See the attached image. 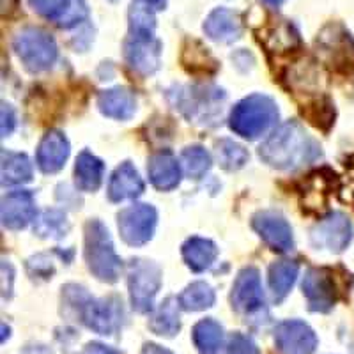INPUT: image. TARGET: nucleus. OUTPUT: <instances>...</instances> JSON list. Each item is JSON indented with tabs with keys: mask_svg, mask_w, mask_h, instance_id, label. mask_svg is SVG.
<instances>
[{
	"mask_svg": "<svg viewBox=\"0 0 354 354\" xmlns=\"http://www.w3.org/2000/svg\"><path fill=\"white\" fill-rule=\"evenodd\" d=\"M264 163L278 170H294L321 156V147L299 122L282 124L259 149Z\"/></svg>",
	"mask_w": 354,
	"mask_h": 354,
	"instance_id": "1",
	"label": "nucleus"
},
{
	"mask_svg": "<svg viewBox=\"0 0 354 354\" xmlns=\"http://www.w3.org/2000/svg\"><path fill=\"white\" fill-rule=\"evenodd\" d=\"M85 262L101 282L115 283L121 277V259L117 257L109 230L100 220H88L85 225Z\"/></svg>",
	"mask_w": 354,
	"mask_h": 354,
	"instance_id": "2",
	"label": "nucleus"
},
{
	"mask_svg": "<svg viewBox=\"0 0 354 354\" xmlns=\"http://www.w3.org/2000/svg\"><path fill=\"white\" fill-rule=\"evenodd\" d=\"M62 298L66 305L73 306L80 321L88 330L100 335H113L119 326V308L112 299H94L78 286H66Z\"/></svg>",
	"mask_w": 354,
	"mask_h": 354,
	"instance_id": "3",
	"label": "nucleus"
},
{
	"mask_svg": "<svg viewBox=\"0 0 354 354\" xmlns=\"http://www.w3.org/2000/svg\"><path fill=\"white\" fill-rule=\"evenodd\" d=\"M278 121V106L271 97L254 94L234 106L230 113V129L239 137L255 140L262 137Z\"/></svg>",
	"mask_w": 354,
	"mask_h": 354,
	"instance_id": "4",
	"label": "nucleus"
},
{
	"mask_svg": "<svg viewBox=\"0 0 354 354\" xmlns=\"http://www.w3.org/2000/svg\"><path fill=\"white\" fill-rule=\"evenodd\" d=\"M12 48L21 64L30 73H43L52 68L59 55L53 36L39 27H25L12 39Z\"/></svg>",
	"mask_w": 354,
	"mask_h": 354,
	"instance_id": "5",
	"label": "nucleus"
},
{
	"mask_svg": "<svg viewBox=\"0 0 354 354\" xmlns=\"http://www.w3.org/2000/svg\"><path fill=\"white\" fill-rule=\"evenodd\" d=\"M317 50L322 61L338 75H354V39L342 24H328L317 34Z\"/></svg>",
	"mask_w": 354,
	"mask_h": 354,
	"instance_id": "6",
	"label": "nucleus"
},
{
	"mask_svg": "<svg viewBox=\"0 0 354 354\" xmlns=\"http://www.w3.org/2000/svg\"><path fill=\"white\" fill-rule=\"evenodd\" d=\"M225 94L218 87L211 85H195V87H186L185 91L177 94L176 109L181 110L189 122L194 121L197 124H209L216 122L218 115H221V105H223Z\"/></svg>",
	"mask_w": 354,
	"mask_h": 354,
	"instance_id": "7",
	"label": "nucleus"
},
{
	"mask_svg": "<svg viewBox=\"0 0 354 354\" xmlns=\"http://www.w3.org/2000/svg\"><path fill=\"white\" fill-rule=\"evenodd\" d=\"M128 287L133 308L140 314L151 312L161 287L160 266L147 259H133L128 266Z\"/></svg>",
	"mask_w": 354,
	"mask_h": 354,
	"instance_id": "8",
	"label": "nucleus"
},
{
	"mask_svg": "<svg viewBox=\"0 0 354 354\" xmlns=\"http://www.w3.org/2000/svg\"><path fill=\"white\" fill-rule=\"evenodd\" d=\"M158 213L149 204H135L117 214V227L121 238L129 246H142L153 239Z\"/></svg>",
	"mask_w": 354,
	"mask_h": 354,
	"instance_id": "9",
	"label": "nucleus"
},
{
	"mask_svg": "<svg viewBox=\"0 0 354 354\" xmlns=\"http://www.w3.org/2000/svg\"><path fill=\"white\" fill-rule=\"evenodd\" d=\"M312 245L317 250H328L331 254H340L353 239V223L342 213H331L322 218L310 234Z\"/></svg>",
	"mask_w": 354,
	"mask_h": 354,
	"instance_id": "10",
	"label": "nucleus"
},
{
	"mask_svg": "<svg viewBox=\"0 0 354 354\" xmlns=\"http://www.w3.org/2000/svg\"><path fill=\"white\" fill-rule=\"evenodd\" d=\"M161 43L154 36H131L124 41V61L129 69L147 77L158 71Z\"/></svg>",
	"mask_w": 354,
	"mask_h": 354,
	"instance_id": "11",
	"label": "nucleus"
},
{
	"mask_svg": "<svg viewBox=\"0 0 354 354\" xmlns=\"http://www.w3.org/2000/svg\"><path fill=\"white\" fill-rule=\"evenodd\" d=\"M274 346L280 354H314L317 337L303 321H283L274 330Z\"/></svg>",
	"mask_w": 354,
	"mask_h": 354,
	"instance_id": "12",
	"label": "nucleus"
},
{
	"mask_svg": "<svg viewBox=\"0 0 354 354\" xmlns=\"http://www.w3.org/2000/svg\"><path fill=\"white\" fill-rule=\"evenodd\" d=\"M303 294L312 312L326 314L337 303V287L326 270H308L303 277Z\"/></svg>",
	"mask_w": 354,
	"mask_h": 354,
	"instance_id": "13",
	"label": "nucleus"
},
{
	"mask_svg": "<svg viewBox=\"0 0 354 354\" xmlns=\"http://www.w3.org/2000/svg\"><path fill=\"white\" fill-rule=\"evenodd\" d=\"M232 308L239 314H254L264 305L261 273L255 268H245L239 271L230 294Z\"/></svg>",
	"mask_w": 354,
	"mask_h": 354,
	"instance_id": "14",
	"label": "nucleus"
},
{
	"mask_svg": "<svg viewBox=\"0 0 354 354\" xmlns=\"http://www.w3.org/2000/svg\"><path fill=\"white\" fill-rule=\"evenodd\" d=\"M252 227L264 239L266 245L271 246L274 252H289L292 248V229L280 214L270 213V211L255 214Z\"/></svg>",
	"mask_w": 354,
	"mask_h": 354,
	"instance_id": "15",
	"label": "nucleus"
},
{
	"mask_svg": "<svg viewBox=\"0 0 354 354\" xmlns=\"http://www.w3.org/2000/svg\"><path fill=\"white\" fill-rule=\"evenodd\" d=\"M2 223L6 229L20 230L36 218V202L30 192H11L2 201Z\"/></svg>",
	"mask_w": 354,
	"mask_h": 354,
	"instance_id": "16",
	"label": "nucleus"
},
{
	"mask_svg": "<svg viewBox=\"0 0 354 354\" xmlns=\"http://www.w3.org/2000/svg\"><path fill=\"white\" fill-rule=\"evenodd\" d=\"M204 32L216 43H234L243 34V20L239 12L227 8H216L204 21Z\"/></svg>",
	"mask_w": 354,
	"mask_h": 354,
	"instance_id": "17",
	"label": "nucleus"
},
{
	"mask_svg": "<svg viewBox=\"0 0 354 354\" xmlns=\"http://www.w3.org/2000/svg\"><path fill=\"white\" fill-rule=\"evenodd\" d=\"M69 156L68 138L57 129H50L37 147V167L44 174H55L66 165Z\"/></svg>",
	"mask_w": 354,
	"mask_h": 354,
	"instance_id": "18",
	"label": "nucleus"
},
{
	"mask_svg": "<svg viewBox=\"0 0 354 354\" xmlns=\"http://www.w3.org/2000/svg\"><path fill=\"white\" fill-rule=\"evenodd\" d=\"M147 174L154 188L161 192H170L181 183V165L169 151H160L149 158Z\"/></svg>",
	"mask_w": 354,
	"mask_h": 354,
	"instance_id": "19",
	"label": "nucleus"
},
{
	"mask_svg": "<svg viewBox=\"0 0 354 354\" xmlns=\"http://www.w3.org/2000/svg\"><path fill=\"white\" fill-rule=\"evenodd\" d=\"M144 194V181L138 176L137 169L124 161L117 167L115 172L112 174L109 183V198L112 202H124L137 198L138 195Z\"/></svg>",
	"mask_w": 354,
	"mask_h": 354,
	"instance_id": "20",
	"label": "nucleus"
},
{
	"mask_svg": "<svg viewBox=\"0 0 354 354\" xmlns=\"http://www.w3.org/2000/svg\"><path fill=\"white\" fill-rule=\"evenodd\" d=\"M97 109L110 119L128 121L137 112V97L126 87L109 88L97 96Z\"/></svg>",
	"mask_w": 354,
	"mask_h": 354,
	"instance_id": "21",
	"label": "nucleus"
},
{
	"mask_svg": "<svg viewBox=\"0 0 354 354\" xmlns=\"http://www.w3.org/2000/svg\"><path fill=\"white\" fill-rule=\"evenodd\" d=\"M261 43L274 53H286L301 46V37L292 24L287 20H277L262 30Z\"/></svg>",
	"mask_w": 354,
	"mask_h": 354,
	"instance_id": "22",
	"label": "nucleus"
},
{
	"mask_svg": "<svg viewBox=\"0 0 354 354\" xmlns=\"http://www.w3.org/2000/svg\"><path fill=\"white\" fill-rule=\"evenodd\" d=\"M218 257V248L213 241L204 238H189L183 245V259L186 266L195 273L209 270L214 259Z\"/></svg>",
	"mask_w": 354,
	"mask_h": 354,
	"instance_id": "23",
	"label": "nucleus"
},
{
	"mask_svg": "<svg viewBox=\"0 0 354 354\" xmlns=\"http://www.w3.org/2000/svg\"><path fill=\"white\" fill-rule=\"evenodd\" d=\"M103 172H105L103 161L88 151H84L78 156L77 165H75L77 188L82 192H96L103 183Z\"/></svg>",
	"mask_w": 354,
	"mask_h": 354,
	"instance_id": "24",
	"label": "nucleus"
},
{
	"mask_svg": "<svg viewBox=\"0 0 354 354\" xmlns=\"http://www.w3.org/2000/svg\"><path fill=\"white\" fill-rule=\"evenodd\" d=\"M299 273V266L296 261H278L270 268V289L273 292L274 301H282L292 289Z\"/></svg>",
	"mask_w": 354,
	"mask_h": 354,
	"instance_id": "25",
	"label": "nucleus"
},
{
	"mask_svg": "<svg viewBox=\"0 0 354 354\" xmlns=\"http://www.w3.org/2000/svg\"><path fill=\"white\" fill-rule=\"evenodd\" d=\"M32 179V163L21 153L2 154V185L17 186Z\"/></svg>",
	"mask_w": 354,
	"mask_h": 354,
	"instance_id": "26",
	"label": "nucleus"
},
{
	"mask_svg": "<svg viewBox=\"0 0 354 354\" xmlns=\"http://www.w3.org/2000/svg\"><path fill=\"white\" fill-rule=\"evenodd\" d=\"M194 344L201 354H218L223 344V328L213 319H204L194 328Z\"/></svg>",
	"mask_w": 354,
	"mask_h": 354,
	"instance_id": "27",
	"label": "nucleus"
},
{
	"mask_svg": "<svg viewBox=\"0 0 354 354\" xmlns=\"http://www.w3.org/2000/svg\"><path fill=\"white\" fill-rule=\"evenodd\" d=\"M149 328L153 333L161 337H174L181 330V321H179V306L174 298H167L161 303L156 314L153 315L149 322Z\"/></svg>",
	"mask_w": 354,
	"mask_h": 354,
	"instance_id": "28",
	"label": "nucleus"
},
{
	"mask_svg": "<svg viewBox=\"0 0 354 354\" xmlns=\"http://www.w3.org/2000/svg\"><path fill=\"white\" fill-rule=\"evenodd\" d=\"M214 290L209 283L194 282L189 283L179 296V306L188 312H201L214 305Z\"/></svg>",
	"mask_w": 354,
	"mask_h": 354,
	"instance_id": "29",
	"label": "nucleus"
},
{
	"mask_svg": "<svg viewBox=\"0 0 354 354\" xmlns=\"http://www.w3.org/2000/svg\"><path fill=\"white\" fill-rule=\"evenodd\" d=\"M185 52H183V62L186 69L192 73H213L216 71V61L213 59L207 48H204L198 41H186Z\"/></svg>",
	"mask_w": 354,
	"mask_h": 354,
	"instance_id": "30",
	"label": "nucleus"
},
{
	"mask_svg": "<svg viewBox=\"0 0 354 354\" xmlns=\"http://www.w3.org/2000/svg\"><path fill=\"white\" fill-rule=\"evenodd\" d=\"M216 158L221 169L230 172L243 169L248 163V153L245 147L229 138H221L220 142H216Z\"/></svg>",
	"mask_w": 354,
	"mask_h": 354,
	"instance_id": "31",
	"label": "nucleus"
},
{
	"mask_svg": "<svg viewBox=\"0 0 354 354\" xmlns=\"http://www.w3.org/2000/svg\"><path fill=\"white\" fill-rule=\"evenodd\" d=\"M181 165L185 169L186 176L192 177V179H201V177L209 172L211 156L201 145H192V147H186L183 151Z\"/></svg>",
	"mask_w": 354,
	"mask_h": 354,
	"instance_id": "32",
	"label": "nucleus"
},
{
	"mask_svg": "<svg viewBox=\"0 0 354 354\" xmlns=\"http://www.w3.org/2000/svg\"><path fill=\"white\" fill-rule=\"evenodd\" d=\"M69 225L68 220H66V214L57 209H48L44 211L36 221V230L37 236L41 238H62L68 232Z\"/></svg>",
	"mask_w": 354,
	"mask_h": 354,
	"instance_id": "33",
	"label": "nucleus"
},
{
	"mask_svg": "<svg viewBox=\"0 0 354 354\" xmlns=\"http://www.w3.org/2000/svg\"><path fill=\"white\" fill-rule=\"evenodd\" d=\"M303 113L306 115L310 122L321 129H328L333 124L335 109L328 97H317V100L310 101L303 106Z\"/></svg>",
	"mask_w": 354,
	"mask_h": 354,
	"instance_id": "34",
	"label": "nucleus"
},
{
	"mask_svg": "<svg viewBox=\"0 0 354 354\" xmlns=\"http://www.w3.org/2000/svg\"><path fill=\"white\" fill-rule=\"evenodd\" d=\"M28 4L39 17L53 21L55 25H61L71 6L75 4V0H28Z\"/></svg>",
	"mask_w": 354,
	"mask_h": 354,
	"instance_id": "35",
	"label": "nucleus"
},
{
	"mask_svg": "<svg viewBox=\"0 0 354 354\" xmlns=\"http://www.w3.org/2000/svg\"><path fill=\"white\" fill-rule=\"evenodd\" d=\"M156 20L149 8H135L129 9V34L131 36H154Z\"/></svg>",
	"mask_w": 354,
	"mask_h": 354,
	"instance_id": "36",
	"label": "nucleus"
},
{
	"mask_svg": "<svg viewBox=\"0 0 354 354\" xmlns=\"http://www.w3.org/2000/svg\"><path fill=\"white\" fill-rule=\"evenodd\" d=\"M225 354H261L257 344L243 333H234L227 344Z\"/></svg>",
	"mask_w": 354,
	"mask_h": 354,
	"instance_id": "37",
	"label": "nucleus"
},
{
	"mask_svg": "<svg viewBox=\"0 0 354 354\" xmlns=\"http://www.w3.org/2000/svg\"><path fill=\"white\" fill-rule=\"evenodd\" d=\"M0 115H2V122H0V131H2V137H8L11 135L15 126H17V113L15 109L8 103H2V110H0Z\"/></svg>",
	"mask_w": 354,
	"mask_h": 354,
	"instance_id": "38",
	"label": "nucleus"
},
{
	"mask_svg": "<svg viewBox=\"0 0 354 354\" xmlns=\"http://www.w3.org/2000/svg\"><path fill=\"white\" fill-rule=\"evenodd\" d=\"M82 354H121L119 351L112 349V347L105 346V344L100 342H91L84 347Z\"/></svg>",
	"mask_w": 354,
	"mask_h": 354,
	"instance_id": "39",
	"label": "nucleus"
},
{
	"mask_svg": "<svg viewBox=\"0 0 354 354\" xmlns=\"http://www.w3.org/2000/svg\"><path fill=\"white\" fill-rule=\"evenodd\" d=\"M142 354H174L172 351L165 349V347L158 346V344H145Z\"/></svg>",
	"mask_w": 354,
	"mask_h": 354,
	"instance_id": "40",
	"label": "nucleus"
},
{
	"mask_svg": "<svg viewBox=\"0 0 354 354\" xmlns=\"http://www.w3.org/2000/svg\"><path fill=\"white\" fill-rule=\"evenodd\" d=\"M140 4L147 6L149 9H165L167 0H137Z\"/></svg>",
	"mask_w": 354,
	"mask_h": 354,
	"instance_id": "41",
	"label": "nucleus"
},
{
	"mask_svg": "<svg viewBox=\"0 0 354 354\" xmlns=\"http://www.w3.org/2000/svg\"><path fill=\"white\" fill-rule=\"evenodd\" d=\"M17 6L18 0H2V15H4V17L11 15V12L17 9Z\"/></svg>",
	"mask_w": 354,
	"mask_h": 354,
	"instance_id": "42",
	"label": "nucleus"
},
{
	"mask_svg": "<svg viewBox=\"0 0 354 354\" xmlns=\"http://www.w3.org/2000/svg\"><path fill=\"white\" fill-rule=\"evenodd\" d=\"M266 6H270V8H277V6H280L282 2H286V0H262Z\"/></svg>",
	"mask_w": 354,
	"mask_h": 354,
	"instance_id": "43",
	"label": "nucleus"
}]
</instances>
